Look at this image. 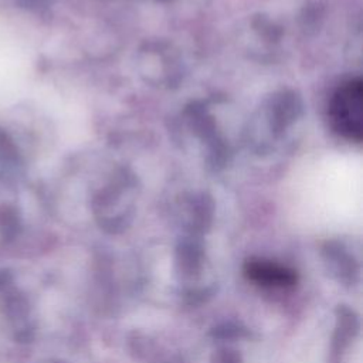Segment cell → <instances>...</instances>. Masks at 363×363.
I'll return each mask as SVG.
<instances>
[{
  "mask_svg": "<svg viewBox=\"0 0 363 363\" xmlns=\"http://www.w3.org/2000/svg\"><path fill=\"white\" fill-rule=\"evenodd\" d=\"M329 118L336 133L349 140H362V81L359 78L343 82L335 91Z\"/></svg>",
  "mask_w": 363,
  "mask_h": 363,
  "instance_id": "obj_1",
  "label": "cell"
},
{
  "mask_svg": "<svg viewBox=\"0 0 363 363\" xmlns=\"http://www.w3.org/2000/svg\"><path fill=\"white\" fill-rule=\"evenodd\" d=\"M245 274L250 279L262 285L286 286L294 285L296 281V275L294 271L272 262H267L264 259L248 261L245 265Z\"/></svg>",
  "mask_w": 363,
  "mask_h": 363,
  "instance_id": "obj_2",
  "label": "cell"
},
{
  "mask_svg": "<svg viewBox=\"0 0 363 363\" xmlns=\"http://www.w3.org/2000/svg\"><path fill=\"white\" fill-rule=\"evenodd\" d=\"M17 227V217L10 206H0V231L4 237H11Z\"/></svg>",
  "mask_w": 363,
  "mask_h": 363,
  "instance_id": "obj_4",
  "label": "cell"
},
{
  "mask_svg": "<svg viewBox=\"0 0 363 363\" xmlns=\"http://www.w3.org/2000/svg\"><path fill=\"white\" fill-rule=\"evenodd\" d=\"M18 160L17 147L11 139V136L0 128V164L11 167Z\"/></svg>",
  "mask_w": 363,
  "mask_h": 363,
  "instance_id": "obj_3",
  "label": "cell"
}]
</instances>
